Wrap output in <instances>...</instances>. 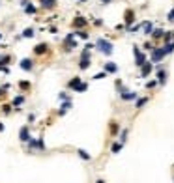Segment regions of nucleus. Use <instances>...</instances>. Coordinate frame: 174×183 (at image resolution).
<instances>
[{"label": "nucleus", "instance_id": "obj_12", "mask_svg": "<svg viewBox=\"0 0 174 183\" xmlns=\"http://www.w3.org/2000/svg\"><path fill=\"white\" fill-rule=\"evenodd\" d=\"M32 66H34V64H32V60H28V58L21 60V67H23L25 71H30V69H32Z\"/></svg>", "mask_w": 174, "mask_h": 183}, {"label": "nucleus", "instance_id": "obj_15", "mask_svg": "<svg viewBox=\"0 0 174 183\" xmlns=\"http://www.w3.org/2000/svg\"><path fill=\"white\" fill-rule=\"evenodd\" d=\"M79 84H81V79H79V77H75V79H71V81L68 82V86H69V88H73V90H75V88H77V86H79Z\"/></svg>", "mask_w": 174, "mask_h": 183}, {"label": "nucleus", "instance_id": "obj_29", "mask_svg": "<svg viewBox=\"0 0 174 183\" xmlns=\"http://www.w3.org/2000/svg\"><path fill=\"white\" fill-rule=\"evenodd\" d=\"M105 77H107V71H101V73H97L94 79H96V81H99V79H105Z\"/></svg>", "mask_w": 174, "mask_h": 183}, {"label": "nucleus", "instance_id": "obj_39", "mask_svg": "<svg viewBox=\"0 0 174 183\" xmlns=\"http://www.w3.org/2000/svg\"><path fill=\"white\" fill-rule=\"evenodd\" d=\"M79 2H86V0H79Z\"/></svg>", "mask_w": 174, "mask_h": 183}, {"label": "nucleus", "instance_id": "obj_17", "mask_svg": "<svg viewBox=\"0 0 174 183\" xmlns=\"http://www.w3.org/2000/svg\"><path fill=\"white\" fill-rule=\"evenodd\" d=\"M23 103H25V97H23V95H17V97L13 99V107H19V105H23Z\"/></svg>", "mask_w": 174, "mask_h": 183}, {"label": "nucleus", "instance_id": "obj_25", "mask_svg": "<svg viewBox=\"0 0 174 183\" xmlns=\"http://www.w3.org/2000/svg\"><path fill=\"white\" fill-rule=\"evenodd\" d=\"M165 51H167V54H169V53H172V51H174V41L167 43V45H165Z\"/></svg>", "mask_w": 174, "mask_h": 183}, {"label": "nucleus", "instance_id": "obj_11", "mask_svg": "<svg viewBox=\"0 0 174 183\" xmlns=\"http://www.w3.org/2000/svg\"><path fill=\"white\" fill-rule=\"evenodd\" d=\"M142 28H144V34H148V36L153 34V25H152V23H148V21L142 23Z\"/></svg>", "mask_w": 174, "mask_h": 183}, {"label": "nucleus", "instance_id": "obj_36", "mask_svg": "<svg viewBox=\"0 0 174 183\" xmlns=\"http://www.w3.org/2000/svg\"><path fill=\"white\" fill-rule=\"evenodd\" d=\"M4 90H6V88H2V90H0V95H4Z\"/></svg>", "mask_w": 174, "mask_h": 183}, {"label": "nucleus", "instance_id": "obj_9", "mask_svg": "<svg viewBox=\"0 0 174 183\" xmlns=\"http://www.w3.org/2000/svg\"><path fill=\"white\" fill-rule=\"evenodd\" d=\"M54 6H56V0H41V8L45 10H53Z\"/></svg>", "mask_w": 174, "mask_h": 183}, {"label": "nucleus", "instance_id": "obj_27", "mask_svg": "<svg viewBox=\"0 0 174 183\" xmlns=\"http://www.w3.org/2000/svg\"><path fill=\"white\" fill-rule=\"evenodd\" d=\"M156 86H157V81H148V82H146V88H156Z\"/></svg>", "mask_w": 174, "mask_h": 183}, {"label": "nucleus", "instance_id": "obj_33", "mask_svg": "<svg viewBox=\"0 0 174 183\" xmlns=\"http://www.w3.org/2000/svg\"><path fill=\"white\" fill-rule=\"evenodd\" d=\"M140 28H142V25H135V26L129 28V32H137V30H140Z\"/></svg>", "mask_w": 174, "mask_h": 183}, {"label": "nucleus", "instance_id": "obj_32", "mask_svg": "<svg viewBox=\"0 0 174 183\" xmlns=\"http://www.w3.org/2000/svg\"><path fill=\"white\" fill-rule=\"evenodd\" d=\"M125 138H127V129H124V131H122V137H120V140H122V142H125Z\"/></svg>", "mask_w": 174, "mask_h": 183}, {"label": "nucleus", "instance_id": "obj_4", "mask_svg": "<svg viewBox=\"0 0 174 183\" xmlns=\"http://www.w3.org/2000/svg\"><path fill=\"white\" fill-rule=\"evenodd\" d=\"M73 39H75V34H69L68 38H66V43H64L66 51H71L73 47H77V41H73Z\"/></svg>", "mask_w": 174, "mask_h": 183}, {"label": "nucleus", "instance_id": "obj_31", "mask_svg": "<svg viewBox=\"0 0 174 183\" xmlns=\"http://www.w3.org/2000/svg\"><path fill=\"white\" fill-rule=\"evenodd\" d=\"M8 62H10V56H2L0 58V66H6Z\"/></svg>", "mask_w": 174, "mask_h": 183}, {"label": "nucleus", "instance_id": "obj_35", "mask_svg": "<svg viewBox=\"0 0 174 183\" xmlns=\"http://www.w3.org/2000/svg\"><path fill=\"white\" fill-rule=\"evenodd\" d=\"M101 2H103V4H109V2H112V0H101Z\"/></svg>", "mask_w": 174, "mask_h": 183}, {"label": "nucleus", "instance_id": "obj_26", "mask_svg": "<svg viewBox=\"0 0 174 183\" xmlns=\"http://www.w3.org/2000/svg\"><path fill=\"white\" fill-rule=\"evenodd\" d=\"M86 88H88V86H86V82H81V84H79L77 88H75V92H84Z\"/></svg>", "mask_w": 174, "mask_h": 183}, {"label": "nucleus", "instance_id": "obj_10", "mask_svg": "<svg viewBox=\"0 0 174 183\" xmlns=\"http://www.w3.org/2000/svg\"><path fill=\"white\" fill-rule=\"evenodd\" d=\"M105 71H107V73H116L118 66H116V64H112V62H107L105 64Z\"/></svg>", "mask_w": 174, "mask_h": 183}, {"label": "nucleus", "instance_id": "obj_38", "mask_svg": "<svg viewBox=\"0 0 174 183\" xmlns=\"http://www.w3.org/2000/svg\"><path fill=\"white\" fill-rule=\"evenodd\" d=\"M2 129H4V125H2V123H0V131H2Z\"/></svg>", "mask_w": 174, "mask_h": 183}, {"label": "nucleus", "instance_id": "obj_28", "mask_svg": "<svg viewBox=\"0 0 174 183\" xmlns=\"http://www.w3.org/2000/svg\"><path fill=\"white\" fill-rule=\"evenodd\" d=\"M75 36H79V38H82V39H86V38H88V34H86L84 30H81V32H75Z\"/></svg>", "mask_w": 174, "mask_h": 183}, {"label": "nucleus", "instance_id": "obj_24", "mask_svg": "<svg viewBox=\"0 0 174 183\" xmlns=\"http://www.w3.org/2000/svg\"><path fill=\"white\" fill-rule=\"evenodd\" d=\"M19 88H21V90H28V88H30V82L21 81V82H19Z\"/></svg>", "mask_w": 174, "mask_h": 183}, {"label": "nucleus", "instance_id": "obj_16", "mask_svg": "<svg viewBox=\"0 0 174 183\" xmlns=\"http://www.w3.org/2000/svg\"><path fill=\"white\" fill-rule=\"evenodd\" d=\"M28 127H23V129H21V140L23 142H26V140H28Z\"/></svg>", "mask_w": 174, "mask_h": 183}, {"label": "nucleus", "instance_id": "obj_3", "mask_svg": "<svg viewBox=\"0 0 174 183\" xmlns=\"http://www.w3.org/2000/svg\"><path fill=\"white\" fill-rule=\"evenodd\" d=\"M133 53H135V64H137L139 67H142V66L146 64V56L140 53L139 49H137V47H133Z\"/></svg>", "mask_w": 174, "mask_h": 183}, {"label": "nucleus", "instance_id": "obj_18", "mask_svg": "<svg viewBox=\"0 0 174 183\" xmlns=\"http://www.w3.org/2000/svg\"><path fill=\"white\" fill-rule=\"evenodd\" d=\"M146 103H148V97H140V99H137V109H142Z\"/></svg>", "mask_w": 174, "mask_h": 183}, {"label": "nucleus", "instance_id": "obj_22", "mask_svg": "<svg viewBox=\"0 0 174 183\" xmlns=\"http://www.w3.org/2000/svg\"><path fill=\"white\" fill-rule=\"evenodd\" d=\"M25 11H26V13H36V8L32 6V4H26V6H25Z\"/></svg>", "mask_w": 174, "mask_h": 183}, {"label": "nucleus", "instance_id": "obj_37", "mask_svg": "<svg viewBox=\"0 0 174 183\" xmlns=\"http://www.w3.org/2000/svg\"><path fill=\"white\" fill-rule=\"evenodd\" d=\"M97 183H105V181H103V180H97Z\"/></svg>", "mask_w": 174, "mask_h": 183}, {"label": "nucleus", "instance_id": "obj_34", "mask_svg": "<svg viewBox=\"0 0 174 183\" xmlns=\"http://www.w3.org/2000/svg\"><path fill=\"white\" fill-rule=\"evenodd\" d=\"M169 21H174V10H171V11H169Z\"/></svg>", "mask_w": 174, "mask_h": 183}, {"label": "nucleus", "instance_id": "obj_8", "mask_svg": "<svg viewBox=\"0 0 174 183\" xmlns=\"http://www.w3.org/2000/svg\"><path fill=\"white\" fill-rule=\"evenodd\" d=\"M157 82H159V84H165V82H167V71H163L159 67V71H157Z\"/></svg>", "mask_w": 174, "mask_h": 183}, {"label": "nucleus", "instance_id": "obj_2", "mask_svg": "<svg viewBox=\"0 0 174 183\" xmlns=\"http://www.w3.org/2000/svg\"><path fill=\"white\" fill-rule=\"evenodd\" d=\"M165 54H167L165 47H161V49H153V51H152V62H161Z\"/></svg>", "mask_w": 174, "mask_h": 183}, {"label": "nucleus", "instance_id": "obj_19", "mask_svg": "<svg viewBox=\"0 0 174 183\" xmlns=\"http://www.w3.org/2000/svg\"><path fill=\"white\" fill-rule=\"evenodd\" d=\"M153 38H156V39H159V38H163V36H165V32L163 30H161V28H157V30H153Z\"/></svg>", "mask_w": 174, "mask_h": 183}, {"label": "nucleus", "instance_id": "obj_23", "mask_svg": "<svg viewBox=\"0 0 174 183\" xmlns=\"http://www.w3.org/2000/svg\"><path fill=\"white\" fill-rule=\"evenodd\" d=\"M34 36V30L32 28H26L25 32H23V38H32Z\"/></svg>", "mask_w": 174, "mask_h": 183}, {"label": "nucleus", "instance_id": "obj_1", "mask_svg": "<svg viewBox=\"0 0 174 183\" xmlns=\"http://www.w3.org/2000/svg\"><path fill=\"white\" fill-rule=\"evenodd\" d=\"M96 45H97V49H99L103 54H110V53H112V43L107 41V39H97Z\"/></svg>", "mask_w": 174, "mask_h": 183}, {"label": "nucleus", "instance_id": "obj_6", "mask_svg": "<svg viewBox=\"0 0 174 183\" xmlns=\"http://www.w3.org/2000/svg\"><path fill=\"white\" fill-rule=\"evenodd\" d=\"M120 97L122 99H124V101H131V99H137V94H135V92H122V94H120Z\"/></svg>", "mask_w": 174, "mask_h": 183}, {"label": "nucleus", "instance_id": "obj_5", "mask_svg": "<svg viewBox=\"0 0 174 183\" xmlns=\"http://www.w3.org/2000/svg\"><path fill=\"white\" fill-rule=\"evenodd\" d=\"M152 67H153L152 64H150V62H146L144 66L140 67V77H148V75L152 73Z\"/></svg>", "mask_w": 174, "mask_h": 183}, {"label": "nucleus", "instance_id": "obj_21", "mask_svg": "<svg viewBox=\"0 0 174 183\" xmlns=\"http://www.w3.org/2000/svg\"><path fill=\"white\" fill-rule=\"evenodd\" d=\"M79 155H81V159H84V161H90V155L88 153H86L84 152V150H79V152H77Z\"/></svg>", "mask_w": 174, "mask_h": 183}, {"label": "nucleus", "instance_id": "obj_20", "mask_svg": "<svg viewBox=\"0 0 174 183\" xmlns=\"http://www.w3.org/2000/svg\"><path fill=\"white\" fill-rule=\"evenodd\" d=\"M110 150H112V153H118V152L122 150V142H114V144H112V148H110Z\"/></svg>", "mask_w": 174, "mask_h": 183}, {"label": "nucleus", "instance_id": "obj_30", "mask_svg": "<svg viewBox=\"0 0 174 183\" xmlns=\"http://www.w3.org/2000/svg\"><path fill=\"white\" fill-rule=\"evenodd\" d=\"M110 133H112V135L118 133V125H116V123H110Z\"/></svg>", "mask_w": 174, "mask_h": 183}, {"label": "nucleus", "instance_id": "obj_13", "mask_svg": "<svg viewBox=\"0 0 174 183\" xmlns=\"http://www.w3.org/2000/svg\"><path fill=\"white\" fill-rule=\"evenodd\" d=\"M34 53H36V54H43V53H47V45H45V43H39V45H36Z\"/></svg>", "mask_w": 174, "mask_h": 183}, {"label": "nucleus", "instance_id": "obj_14", "mask_svg": "<svg viewBox=\"0 0 174 183\" xmlns=\"http://www.w3.org/2000/svg\"><path fill=\"white\" fill-rule=\"evenodd\" d=\"M133 19H135V13H133V10H127V11H125V23H127V25H131Z\"/></svg>", "mask_w": 174, "mask_h": 183}, {"label": "nucleus", "instance_id": "obj_7", "mask_svg": "<svg viewBox=\"0 0 174 183\" xmlns=\"http://www.w3.org/2000/svg\"><path fill=\"white\" fill-rule=\"evenodd\" d=\"M73 26H75V28H82V26H86V19L81 17V15H79V17H75V19H73Z\"/></svg>", "mask_w": 174, "mask_h": 183}]
</instances>
